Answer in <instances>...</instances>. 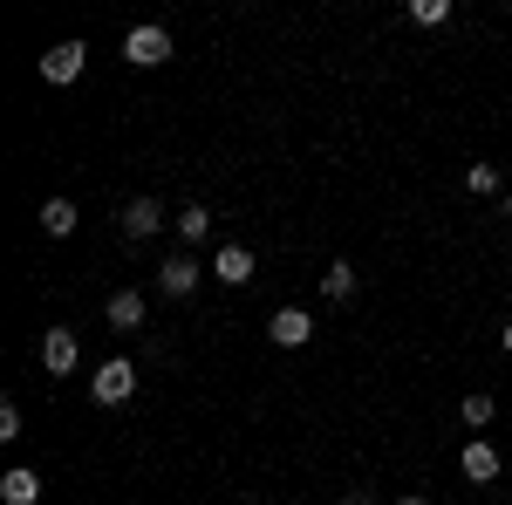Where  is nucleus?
Masks as SVG:
<instances>
[{
  "label": "nucleus",
  "mask_w": 512,
  "mask_h": 505,
  "mask_svg": "<svg viewBox=\"0 0 512 505\" xmlns=\"http://www.w3.org/2000/svg\"><path fill=\"white\" fill-rule=\"evenodd\" d=\"M198 280H205L198 253H171V260L158 267V294H164V301H192V294H198Z\"/></svg>",
  "instance_id": "f257e3e1"
},
{
  "label": "nucleus",
  "mask_w": 512,
  "mask_h": 505,
  "mask_svg": "<svg viewBox=\"0 0 512 505\" xmlns=\"http://www.w3.org/2000/svg\"><path fill=\"white\" fill-rule=\"evenodd\" d=\"M123 62H130V69H164V62H171V35H164V28H130V35H123Z\"/></svg>",
  "instance_id": "f03ea898"
},
{
  "label": "nucleus",
  "mask_w": 512,
  "mask_h": 505,
  "mask_svg": "<svg viewBox=\"0 0 512 505\" xmlns=\"http://www.w3.org/2000/svg\"><path fill=\"white\" fill-rule=\"evenodd\" d=\"M82 69H89V48H82V41H55V48L41 55V82H55V89H69Z\"/></svg>",
  "instance_id": "7ed1b4c3"
},
{
  "label": "nucleus",
  "mask_w": 512,
  "mask_h": 505,
  "mask_svg": "<svg viewBox=\"0 0 512 505\" xmlns=\"http://www.w3.org/2000/svg\"><path fill=\"white\" fill-rule=\"evenodd\" d=\"M130 389H137V369H130V362H103V369H96V383H89V396H96V403H103V410H117V403H130Z\"/></svg>",
  "instance_id": "20e7f679"
},
{
  "label": "nucleus",
  "mask_w": 512,
  "mask_h": 505,
  "mask_svg": "<svg viewBox=\"0 0 512 505\" xmlns=\"http://www.w3.org/2000/svg\"><path fill=\"white\" fill-rule=\"evenodd\" d=\"M76 362H82L76 328H41V369H48V376H69Z\"/></svg>",
  "instance_id": "39448f33"
},
{
  "label": "nucleus",
  "mask_w": 512,
  "mask_h": 505,
  "mask_svg": "<svg viewBox=\"0 0 512 505\" xmlns=\"http://www.w3.org/2000/svg\"><path fill=\"white\" fill-rule=\"evenodd\" d=\"M267 335H274V349H308V342H315V314L308 308H274Z\"/></svg>",
  "instance_id": "423d86ee"
},
{
  "label": "nucleus",
  "mask_w": 512,
  "mask_h": 505,
  "mask_svg": "<svg viewBox=\"0 0 512 505\" xmlns=\"http://www.w3.org/2000/svg\"><path fill=\"white\" fill-rule=\"evenodd\" d=\"M458 471H465L472 485H492V478L506 471V458H499V444H485V437H472V444L458 451Z\"/></svg>",
  "instance_id": "0eeeda50"
},
{
  "label": "nucleus",
  "mask_w": 512,
  "mask_h": 505,
  "mask_svg": "<svg viewBox=\"0 0 512 505\" xmlns=\"http://www.w3.org/2000/svg\"><path fill=\"white\" fill-rule=\"evenodd\" d=\"M164 233V205L158 198H130L123 205V239H158Z\"/></svg>",
  "instance_id": "6e6552de"
},
{
  "label": "nucleus",
  "mask_w": 512,
  "mask_h": 505,
  "mask_svg": "<svg viewBox=\"0 0 512 505\" xmlns=\"http://www.w3.org/2000/svg\"><path fill=\"white\" fill-rule=\"evenodd\" d=\"M212 280L219 287H246L253 280V246H219L212 253Z\"/></svg>",
  "instance_id": "1a4fd4ad"
},
{
  "label": "nucleus",
  "mask_w": 512,
  "mask_h": 505,
  "mask_svg": "<svg viewBox=\"0 0 512 505\" xmlns=\"http://www.w3.org/2000/svg\"><path fill=\"white\" fill-rule=\"evenodd\" d=\"M103 321H110L117 335L144 328V294H137V287H117V294H110V308H103Z\"/></svg>",
  "instance_id": "9d476101"
},
{
  "label": "nucleus",
  "mask_w": 512,
  "mask_h": 505,
  "mask_svg": "<svg viewBox=\"0 0 512 505\" xmlns=\"http://www.w3.org/2000/svg\"><path fill=\"white\" fill-rule=\"evenodd\" d=\"M0 499H7V505H41V478L14 465L7 478H0Z\"/></svg>",
  "instance_id": "9b49d317"
},
{
  "label": "nucleus",
  "mask_w": 512,
  "mask_h": 505,
  "mask_svg": "<svg viewBox=\"0 0 512 505\" xmlns=\"http://www.w3.org/2000/svg\"><path fill=\"white\" fill-rule=\"evenodd\" d=\"M41 233L69 239V233H76V205H69V198H48V205H41Z\"/></svg>",
  "instance_id": "f8f14e48"
},
{
  "label": "nucleus",
  "mask_w": 512,
  "mask_h": 505,
  "mask_svg": "<svg viewBox=\"0 0 512 505\" xmlns=\"http://www.w3.org/2000/svg\"><path fill=\"white\" fill-rule=\"evenodd\" d=\"M458 417H465V424H472V430H485V424H492V417H499V396H492V389H472V396L458 403Z\"/></svg>",
  "instance_id": "ddd939ff"
},
{
  "label": "nucleus",
  "mask_w": 512,
  "mask_h": 505,
  "mask_svg": "<svg viewBox=\"0 0 512 505\" xmlns=\"http://www.w3.org/2000/svg\"><path fill=\"white\" fill-rule=\"evenodd\" d=\"M205 233H212V212H205V205H185V212H178V239H185V253L205 246Z\"/></svg>",
  "instance_id": "4468645a"
},
{
  "label": "nucleus",
  "mask_w": 512,
  "mask_h": 505,
  "mask_svg": "<svg viewBox=\"0 0 512 505\" xmlns=\"http://www.w3.org/2000/svg\"><path fill=\"white\" fill-rule=\"evenodd\" d=\"M321 294H328V301H349V294H355V267H349V260H335V267L321 273Z\"/></svg>",
  "instance_id": "2eb2a0df"
},
{
  "label": "nucleus",
  "mask_w": 512,
  "mask_h": 505,
  "mask_svg": "<svg viewBox=\"0 0 512 505\" xmlns=\"http://www.w3.org/2000/svg\"><path fill=\"white\" fill-rule=\"evenodd\" d=\"M499 185H506L499 164H472V171H465V192H472V198H499Z\"/></svg>",
  "instance_id": "dca6fc26"
},
{
  "label": "nucleus",
  "mask_w": 512,
  "mask_h": 505,
  "mask_svg": "<svg viewBox=\"0 0 512 505\" xmlns=\"http://www.w3.org/2000/svg\"><path fill=\"white\" fill-rule=\"evenodd\" d=\"M410 21L417 28H444L451 21V0H410Z\"/></svg>",
  "instance_id": "f3484780"
},
{
  "label": "nucleus",
  "mask_w": 512,
  "mask_h": 505,
  "mask_svg": "<svg viewBox=\"0 0 512 505\" xmlns=\"http://www.w3.org/2000/svg\"><path fill=\"white\" fill-rule=\"evenodd\" d=\"M14 437H21V410H14V403H0V444H14Z\"/></svg>",
  "instance_id": "a211bd4d"
},
{
  "label": "nucleus",
  "mask_w": 512,
  "mask_h": 505,
  "mask_svg": "<svg viewBox=\"0 0 512 505\" xmlns=\"http://www.w3.org/2000/svg\"><path fill=\"white\" fill-rule=\"evenodd\" d=\"M342 505H376V492H342Z\"/></svg>",
  "instance_id": "6ab92c4d"
},
{
  "label": "nucleus",
  "mask_w": 512,
  "mask_h": 505,
  "mask_svg": "<svg viewBox=\"0 0 512 505\" xmlns=\"http://www.w3.org/2000/svg\"><path fill=\"white\" fill-rule=\"evenodd\" d=\"M396 505H431V499H424V492H403V499H396Z\"/></svg>",
  "instance_id": "aec40b11"
},
{
  "label": "nucleus",
  "mask_w": 512,
  "mask_h": 505,
  "mask_svg": "<svg viewBox=\"0 0 512 505\" xmlns=\"http://www.w3.org/2000/svg\"><path fill=\"white\" fill-rule=\"evenodd\" d=\"M499 342H506V355H512V321H506V328H499Z\"/></svg>",
  "instance_id": "412c9836"
},
{
  "label": "nucleus",
  "mask_w": 512,
  "mask_h": 505,
  "mask_svg": "<svg viewBox=\"0 0 512 505\" xmlns=\"http://www.w3.org/2000/svg\"><path fill=\"white\" fill-rule=\"evenodd\" d=\"M506 219H512V192H506Z\"/></svg>",
  "instance_id": "4be33fe9"
}]
</instances>
